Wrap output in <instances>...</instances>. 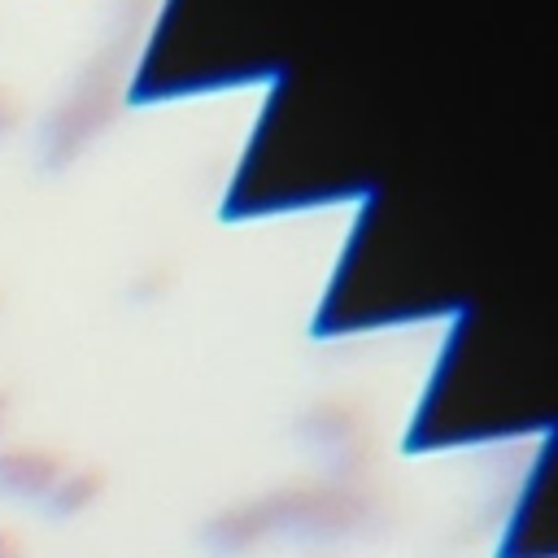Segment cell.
<instances>
[{"label":"cell","mask_w":558,"mask_h":558,"mask_svg":"<svg viewBox=\"0 0 558 558\" xmlns=\"http://www.w3.org/2000/svg\"><path fill=\"white\" fill-rule=\"evenodd\" d=\"M270 541L305 545V549H336V545H362L379 541L397 527L392 497L366 480H288L257 497Z\"/></svg>","instance_id":"6da1fadb"},{"label":"cell","mask_w":558,"mask_h":558,"mask_svg":"<svg viewBox=\"0 0 558 558\" xmlns=\"http://www.w3.org/2000/svg\"><path fill=\"white\" fill-rule=\"evenodd\" d=\"M196 541H201V549L209 558H253L257 549H266L270 545V532H266V519H262L257 497L218 506L196 527Z\"/></svg>","instance_id":"7a4b0ae2"},{"label":"cell","mask_w":558,"mask_h":558,"mask_svg":"<svg viewBox=\"0 0 558 558\" xmlns=\"http://www.w3.org/2000/svg\"><path fill=\"white\" fill-rule=\"evenodd\" d=\"M65 471V458L39 445H0V501L35 506L48 497L57 475Z\"/></svg>","instance_id":"3957f363"},{"label":"cell","mask_w":558,"mask_h":558,"mask_svg":"<svg viewBox=\"0 0 558 558\" xmlns=\"http://www.w3.org/2000/svg\"><path fill=\"white\" fill-rule=\"evenodd\" d=\"M105 484H109V480H105L100 466H65V471L57 475V484L48 488V497L39 501V514L52 519V523H70V519L87 514V510L100 501Z\"/></svg>","instance_id":"277c9868"},{"label":"cell","mask_w":558,"mask_h":558,"mask_svg":"<svg viewBox=\"0 0 558 558\" xmlns=\"http://www.w3.org/2000/svg\"><path fill=\"white\" fill-rule=\"evenodd\" d=\"M0 558H26V545L13 527H0Z\"/></svg>","instance_id":"5b68a950"},{"label":"cell","mask_w":558,"mask_h":558,"mask_svg":"<svg viewBox=\"0 0 558 558\" xmlns=\"http://www.w3.org/2000/svg\"><path fill=\"white\" fill-rule=\"evenodd\" d=\"M4 423H9V401L0 397V436H4Z\"/></svg>","instance_id":"8992f818"},{"label":"cell","mask_w":558,"mask_h":558,"mask_svg":"<svg viewBox=\"0 0 558 558\" xmlns=\"http://www.w3.org/2000/svg\"><path fill=\"white\" fill-rule=\"evenodd\" d=\"M310 558H327V554H310Z\"/></svg>","instance_id":"52a82bcc"}]
</instances>
